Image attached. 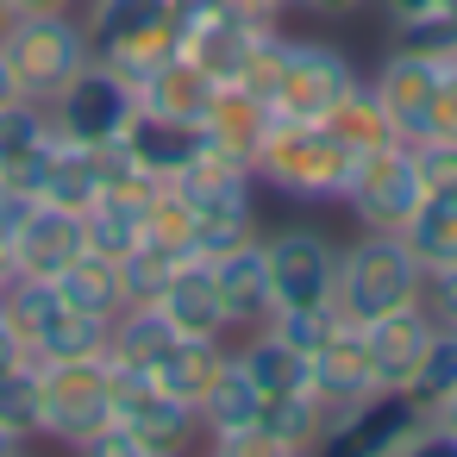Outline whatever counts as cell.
Segmentation results:
<instances>
[{
  "instance_id": "cell-21",
  "label": "cell",
  "mask_w": 457,
  "mask_h": 457,
  "mask_svg": "<svg viewBox=\"0 0 457 457\" xmlns=\"http://www.w3.org/2000/svg\"><path fill=\"white\" fill-rule=\"evenodd\" d=\"M126 145H132V157L157 176V182H176L182 170H195L201 157H207V132H201V120H170V113H132V126H126Z\"/></svg>"
},
{
  "instance_id": "cell-46",
  "label": "cell",
  "mask_w": 457,
  "mask_h": 457,
  "mask_svg": "<svg viewBox=\"0 0 457 457\" xmlns=\"http://www.w3.org/2000/svg\"><path fill=\"white\" fill-rule=\"evenodd\" d=\"M26 357V338L13 332V320H7V307H0V370H7V363H20Z\"/></svg>"
},
{
  "instance_id": "cell-5",
  "label": "cell",
  "mask_w": 457,
  "mask_h": 457,
  "mask_svg": "<svg viewBox=\"0 0 457 457\" xmlns=\"http://www.w3.org/2000/svg\"><path fill=\"white\" fill-rule=\"evenodd\" d=\"M101 426H113V363L107 357L38 363V438L88 445Z\"/></svg>"
},
{
  "instance_id": "cell-23",
  "label": "cell",
  "mask_w": 457,
  "mask_h": 457,
  "mask_svg": "<svg viewBox=\"0 0 457 457\" xmlns=\"http://www.w3.org/2000/svg\"><path fill=\"white\" fill-rule=\"evenodd\" d=\"M132 88H138V107H145V113H170V120H201L220 82H213V76H207V70H201L195 57H182V51H176V57H163V63H157L151 76H138Z\"/></svg>"
},
{
  "instance_id": "cell-10",
  "label": "cell",
  "mask_w": 457,
  "mask_h": 457,
  "mask_svg": "<svg viewBox=\"0 0 457 457\" xmlns=\"http://www.w3.org/2000/svg\"><path fill=\"white\" fill-rule=\"evenodd\" d=\"M270 282H276V313L282 307H326L332 276H338V245L320 226H282L263 238Z\"/></svg>"
},
{
  "instance_id": "cell-40",
  "label": "cell",
  "mask_w": 457,
  "mask_h": 457,
  "mask_svg": "<svg viewBox=\"0 0 457 457\" xmlns=\"http://www.w3.org/2000/svg\"><path fill=\"white\" fill-rule=\"evenodd\" d=\"M332 326H338V307H332V301H326V307H282V313L270 320V332H282V338H288L295 351H307V357L326 345Z\"/></svg>"
},
{
  "instance_id": "cell-52",
  "label": "cell",
  "mask_w": 457,
  "mask_h": 457,
  "mask_svg": "<svg viewBox=\"0 0 457 457\" xmlns=\"http://www.w3.org/2000/svg\"><path fill=\"white\" fill-rule=\"evenodd\" d=\"M7 451H20V438H13L7 426H0V457H7Z\"/></svg>"
},
{
  "instance_id": "cell-26",
  "label": "cell",
  "mask_w": 457,
  "mask_h": 457,
  "mask_svg": "<svg viewBox=\"0 0 457 457\" xmlns=\"http://www.w3.org/2000/svg\"><path fill=\"white\" fill-rule=\"evenodd\" d=\"M176 188H182L201 213H257V170L226 163V157H213V151H207L195 170H182Z\"/></svg>"
},
{
  "instance_id": "cell-20",
  "label": "cell",
  "mask_w": 457,
  "mask_h": 457,
  "mask_svg": "<svg viewBox=\"0 0 457 457\" xmlns=\"http://www.w3.org/2000/svg\"><path fill=\"white\" fill-rule=\"evenodd\" d=\"M270 101H257L251 88H238V82H226V88H213V101H207V113H201V132H207V151L213 157H226V163H257V145H263V132H270Z\"/></svg>"
},
{
  "instance_id": "cell-12",
  "label": "cell",
  "mask_w": 457,
  "mask_h": 457,
  "mask_svg": "<svg viewBox=\"0 0 457 457\" xmlns=\"http://www.w3.org/2000/svg\"><path fill=\"white\" fill-rule=\"evenodd\" d=\"M438 70H445V57H426V51H388L382 57V70H376V101H382V113H388V126H395V138L401 145H420V138H432V107H438Z\"/></svg>"
},
{
  "instance_id": "cell-18",
  "label": "cell",
  "mask_w": 457,
  "mask_h": 457,
  "mask_svg": "<svg viewBox=\"0 0 457 457\" xmlns=\"http://www.w3.org/2000/svg\"><path fill=\"white\" fill-rule=\"evenodd\" d=\"M213 276H220V301H226V326H232V338H238V332H257V326L276 320V282H270L263 232H257L251 245L226 251V257L213 263Z\"/></svg>"
},
{
  "instance_id": "cell-50",
  "label": "cell",
  "mask_w": 457,
  "mask_h": 457,
  "mask_svg": "<svg viewBox=\"0 0 457 457\" xmlns=\"http://www.w3.org/2000/svg\"><path fill=\"white\" fill-rule=\"evenodd\" d=\"M301 13H326V20H338V13H357L363 0H295Z\"/></svg>"
},
{
  "instance_id": "cell-33",
  "label": "cell",
  "mask_w": 457,
  "mask_h": 457,
  "mask_svg": "<svg viewBox=\"0 0 457 457\" xmlns=\"http://www.w3.org/2000/svg\"><path fill=\"white\" fill-rule=\"evenodd\" d=\"M82 232H88V251H101V257H126V251L145 238V201L101 195V201L82 213Z\"/></svg>"
},
{
  "instance_id": "cell-28",
  "label": "cell",
  "mask_w": 457,
  "mask_h": 457,
  "mask_svg": "<svg viewBox=\"0 0 457 457\" xmlns=\"http://www.w3.org/2000/svg\"><path fill=\"white\" fill-rule=\"evenodd\" d=\"M320 126H326V132H332V138H338L351 157H370V151H382V145H401L370 82H351V88L338 95V107H332Z\"/></svg>"
},
{
  "instance_id": "cell-11",
  "label": "cell",
  "mask_w": 457,
  "mask_h": 457,
  "mask_svg": "<svg viewBox=\"0 0 457 457\" xmlns=\"http://www.w3.org/2000/svg\"><path fill=\"white\" fill-rule=\"evenodd\" d=\"M351 82H357V70L345 63L338 45L288 38V63H282V82H276L270 113H282V120H326Z\"/></svg>"
},
{
  "instance_id": "cell-53",
  "label": "cell",
  "mask_w": 457,
  "mask_h": 457,
  "mask_svg": "<svg viewBox=\"0 0 457 457\" xmlns=\"http://www.w3.org/2000/svg\"><path fill=\"white\" fill-rule=\"evenodd\" d=\"M7 20H13V7H7V0H0V32H7Z\"/></svg>"
},
{
  "instance_id": "cell-16",
  "label": "cell",
  "mask_w": 457,
  "mask_h": 457,
  "mask_svg": "<svg viewBox=\"0 0 457 457\" xmlns=\"http://www.w3.org/2000/svg\"><path fill=\"white\" fill-rule=\"evenodd\" d=\"M151 307L170 320L176 338H232L226 301H220V276H213L207 257H176V270H170V282L157 288Z\"/></svg>"
},
{
  "instance_id": "cell-9",
  "label": "cell",
  "mask_w": 457,
  "mask_h": 457,
  "mask_svg": "<svg viewBox=\"0 0 457 457\" xmlns=\"http://www.w3.org/2000/svg\"><path fill=\"white\" fill-rule=\"evenodd\" d=\"M51 107V126L63 132V138H76V145H107V138H126V126H132V113H138V88L120 76V70H107V63H88L57 101H45Z\"/></svg>"
},
{
  "instance_id": "cell-42",
  "label": "cell",
  "mask_w": 457,
  "mask_h": 457,
  "mask_svg": "<svg viewBox=\"0 0 457 457\" xmlns=\"http://www.w3.org/2000/svg\"><path fill=\"white\" fill-rule=\"evenodd\" d=\"M420 301H426V313H432L445 332H457V263H438V270H426V288H420Z\"/></svg>"
},
{
  "instance_id": "cell-39",
  "label": "cell",
  "mask_w": 457,
  "mask_h": 457,
  "mask_svg": "<svg viewBox=\"0 0 457 457\" xmlns=\"http://www.w3.org/2000/svg\"><path fill=\"white\" fill-rule=\"evenodd\" d=\"M395 45L401 51H426V57H451L457 51V7H432L420 20H395Z\"/></svg>"
},
{
  "instance_id": "cell-2",
  "label": "cell",
  "mask_w": 457,
  "mask_h": 457,
  "mask_svg": "<svg viewBox=\"0 0 457 457\" xmlns=\"http://www.w3.org/2000/svg\"><path fill=\"white\" fill-rule=\"evenodd\" d=\"M251 170H257L263 188H276L288 201H338L345 182H351V170H357V157L320 120H282L276 113Z\"/></svg>"
},
{
  "instance_id": "cell-35",
  "label": "cell",
  "mask_w": 457,
  "mask_h": 457,
  "mask_svg": "<svg viewBox=\"0 0 457 457\" xmlns=\"http://www.w3.org/2000/svg\"><path fill=\"white\" fill-rule=\"evenodd\" d=\"M0 426H7L20 445L38 438V363L32 357L0 370Z\"/></svg>"
},
{
  "instance_id": "cell-36",
  "label": "cell",
  "mask_w": 457,
  "mask_h": 457,
  "mask_svg": "<svg viewBox=\"0 0 457 457\" xmlns=\"http://www.w3.org/2000/svg\"><path fill=\"white\" fill-rule=\"evenodd\" d=\"M451 388H457V332H438V338H432V351H426V363H420V376L407 382V401L432 413Z\"/></svg>"
},
{
  "instance_id": "cell-3",
  "label": "cell",
  "mask_w": 457,
  "mask_h": 457,
  "mask_svg": "<svg viewBox=\"0 0 457 457\" xmlns=\"http://www.w3.org/2000/svg\"><path fill=\"white\" fill-rule=\"evenodd\" d=\"M0 57H7L13 88L26 101H57L95 63V45L82 13H13L0 32Z\"/></svg>"
},
{
  "instance_id": "cell-15",
  "label": "cell",
  "mask_w": 457,
  "mask_h": 457,
  "mask_svg": "<svg viewBox=\"0 0 457 457\" xmlns=\"http://www.w3.org/2000/svg\"><path fill=\"white\" fill-rule=\"evenodd\" d=\"M270 26H276V20H251V13H232V7L195 13V20H182V57H195V63L226 88V82H238V76H245V63H251L257 38H263Z\"/></svg>"
},
{
  "instance_id": "cell-51",
  "label": "cell",
  "mask_w": 457,
  "mask_h": 457,
  "mask_svg": "<svg viewBox=\"0 0 457 457\" xmlns=\"http://www.w3.org/2000/svg\"><path fill=\"white\" fill-rule=\"evenodd\" d=\"M7 101H20V88H13V70H7V57H0V107Z\"/></svg>"
},
{
  "instance_id": "cell-43",
  "label": "cell",
  "mask_w": 457,
  "mask_h": 457,
  "mask_svg": "<svg viewBox=\"0 0 457 457\" xmlns=\"http://www.w3.org/2000/svg\"><path fill=\"white\" fill-rule=\"evenodd\" d=\"M432 138H457V51L438 70V107H432Z\"/></svg>"
},
{
  "instance_id": "cell-30",
  "label": "cell",
  "mask_w": 457,
  "mask_h": 457,
  "mask_svg": "<svg viewBox=\"0 0 457 457\" xmlns=\"http://www.w3.org/2000/svg\"><path fill=\"white\" fill-rule=\"evenodd\" d=\"M170 345H176V332H170V320H163L151 301H132V307L113 313V332H107V357H113V363L151 370Z\"/></svg>"
},
{
  "instance_id": "cell-31",
  "label": "cell",
  "mask_w": 457,
  "mask_h": 457,
  "mask_svg": "<svg viewBox=\"0 0 457 457\" xmlns=\"http://www.w3.org/2000/svg\"><path fill=\"white\" fill-rule=\"evenodd\" d=\"M57 295L82 313H101L113 320L126 307V282H120V257H101V251H82L63 276H57Z\"/></svg>"
},
{
  "instance_id": "cell-25",
  "label": "cell",
  "mask_w": 457,
  "mask_h": 457,
  "mask_svg": "<svg viewBox=\"0 0 457 457\" xmlns=\"http://www.w3.org/2000/svg\"><path fill=\"white\" fill-rule=\"evenodd\" d=\"M232 363V338H176L157 363H151V382L163 388V395H176V401H201L213 382H220V370Z\"/></svg>"
},
{
  "instance_id": "cell-29",
  "label": "cell",
  "mask_w": 457,
  "mask_h": 457,
  "mask_svg": "<svg viewBox=\"0 0 457 457\" xmlns=\"http://www.w3.org/2000/svg\"><path fill=\"white\" fill-rule=\"evenodd\" d=\"M401 238H407V251L426 270L457 263V188H426L420 207H413V220L401 226Z\"/></svg>"
},
{
  "instance_id": "cell-22",
  "label": "cell",
  "mask_w": 457,
  "mask_h": 457,
  "mask_svg": "<svg viewBox=\"0 0 457 457\" xmlns=\"http://www.w3.org/2000/svg\"><path fill=\"white\" fill-rule=\"evenodd\" d=\"M232 363L245 370V382H251L263 401H270V395H301V388H313V357L295 351V345H288L282 332H270V326L238 332Z\"/></svg>"
},
{
  "instance_id": "cell-1",
  "label": "cell",
  "mask_w": 457,
  "mask_h": 457,
  "mask_svg": "<svg viewBox=\"0 0 457 457\" xmlns=\"http://www.w3.org/2000/svg\"><path fill=\"white\" fill-rule=\"evenodd\" d=\"M426 288V263L407 251L401 232H363L357 245H338V276H332V307L351 326H370L395 307H413Z\"/></svg>"
},
{
  "instance_id": "cell-32",
  "label": "cell",
  "mask_w": 457,
  "mask_h": 457,
  "mask_svg": "<svg viewBox=\"0 0 457 457\" xmlns=\"http://www.w3.org/2000/svg\"><path fill=\"white\" fill-rule=\"evenodd\" d=\"M257 407H263V395L245 382V370H238V363H226V370H220V382L195 401V413H201V438L213 445V438L245 432V426L257 420Z\"/></svg>"
},
{
  "instance_id": "cell-45",
  "label": "cell",
  "mask_w": 457,
  "mask_h": 457,
  "mask_svg": "<svg viewBox=\"0 0 457 457\" xmlns=\"http://www.w3.org/2000/svg\"><path fill=\"white\" fill-rule=\"evenodd\" d=\"M226 7H232V13H251V20H282L295 0H226Z\"/></svg>"
},
{
  "instance_id": "cell-37",
  "label": "cell",
  "mask_w": 457,
  "mask_h": 457,
  "mask_svg": "<svg viewBox=\"0 0 457 457\" xmlns=\"http://www.w3.org/2000/svg\"><path fill=\"white\" fill-rule=\"evenodd\" d=\"M251 238H257V213H201V207H195V251H188V257L220 263L226 251H238V245H251Z\"/></svg>"
},
{
  "instance_id": "cell-49",
  "label": "cell",
  "mask_w": 457,
  "mask_h": 457,
  "mask_svg": "<svg viewBox=\"0 0 457 457\" xmlns=\"http://www.w3.org/2000/svg\"><path fill=\"white\" fill-rule=\"evenodd\" d=\"M26 201H32V195H13L7 182H0V245H7V232H13V220H20Z\"/></svg>"
},
{
  "instance_id": "cell-34",
  "label": "cell",
  "mask_w": 457,
  "mask_h": 457,
  "mask_svg": "<svg viewBox=\"0 0 457 457\" xmlns=\"http://www.w3.org/2000/svg\"><path fill=\"white\" fill-rule=\"evenodd\" d=\"M145 245H157L170 257H188L195 251V201L176 182H157V195L145 201Z\"/></svg>"
},
{
  "instance_id": "cell-27",
  "label": "cell",
  "mask_w": 457,
  "mask_h": 457,
  "mask_svg": "<svg viewBox=\"0 0 457 457\" xmlns=\"http://www.w3.org/2000/svg\"><path fill=\"white\" fill-rule=\"evenodd\" d=\"M32 201H51V207H70V213H88V207L101 201V176H95L88 145H76V138L57 132V138H51V163H45Z\"/></svg>"
},
{
  "instance_id": "cell-13",
  "label": "cell",
  "mask_w": 457,
  "mask_h": 457,
  "mask_svg": "<svg viewBox=\"0 0 457 457\" xmlns=\"http://www.w3.org/2000/svg\"><path fill=\"white\" fill-rule=\"evenodd\" d=\"M7 251H13V270H20V276H45V282H57V276L88 251L82 213L51 207V201H26L20 220H13V232H7Z\"/></svg>"
},
{
  "instance_id": "cell-4",
  "label": "cell",
  "mask_w": 457,
  "mask_h": 457,
  "mask_svg": "<svg viewBox=\"0 0 457 457\" xmlns=\"http://www.w3.org/2000/svg\"><path fill=\"white\" fill-rule=\"evenodd\" d=\"M95 63L120 70L126 82L151 76L163 57L182 51V13L176 0H88L82 7Z\"/></svg>"
},
{
  "instance_id": "cell-44",
  "label": "cell",
  "mask_w": 457,
  "mask_h": 457,
  "mask_svg": "<svg viewBox=\"0 0 457 457\" xmlns=\"http://www.w3.org/2000/svg\"><path fill=\"white\" fill-rule=\"evenodd\" d=\"M382 7H388V26H395V20H420L432 7H457V0H382Z\"/></svg>"
},
{
  "instance_id": "cell-41",
  "label": "cell",
  "mask_w": 457,
  "mask_h": 457,
  "mask_svg": "<svg viewBox=\"0 0 457 457\" xmlns=\"http://www.w3.org/2000/svg\"><path fill=\"white\" fill-rule=\"evenodd\" d=\"M413 163H420L426 188H457V138H420Z\"/></svg>"
},
{
  "instance_id": "cell-19",
  "label": "cell",
  "mask_w": 457,
  "mask_h": 457,
  "mask_svg": "<svg viewBox=\"0 0 457 457\" xmlns=\"http://www.w3.org/2000/svg\"><path fill=\"white\" fill-rule=\"evenodd\" d=\"M313 395L326 401V413H351L357 401L376 395V376H370V351H363V326L338 320L326 332V345L313 351Z\"/></svg>"
},
{
  "instance_id": "cell-17",
  "label": "cell",
  "mask_w": 457,
  "mask_h": 457,
  "mask_svg": "<svg viewBox=\"0 0 457 457\" xmlns=\"http://www.w3.org/2000/svg\"><path fill=\"white\" fill-rule=\"evenodd\" d=\"M51 138H57V126H51V107L45 101H7L0 107V182H7L13 195H32L38 188V176H45V163H51Z\"/></svg>"
},
{
  "instance_id": "cell-6",
  "label": "cell",
  "mask_w": 457,
  "mask_h": 457,
  "mask_svg": "<svg viewBox=\"0 0 457 457\" xmlns=\"http://www.w3.org/2000/svg\"><path fill=\"white\" fill-rule=\"evenodd\" d=\"M326 451H351V457H413V451H445V432L426 407H413L407 395H370L351 413H338L320 438Z\"/></svg>"
},
{
  "instance_id": "cell-7",
  "label": "cell",
  "mask_w": 457,
  "mask_h": 457,
  "mask_svg": "<svg viewBox=\"0 0 457 457\" xmlns=\"http://www.w3.org/2000/svg\"><path fill=\"white\" fill-rule=\"evenodd\" d=\"M113 426L126 432L132 457H170L201 438V413L188 401L163 395L151 382V370H126V363H113Z\"/></svg>"
},
{
  "instance_id": "cell-47",
  "label": "cell",
  "mask_w": 457,
  "mask_h": 457,
  "mask_svg": "<svg viewBox=\"0 0 457 457\" xmlns=\"http://www.w3.org/2000/svg\"><path fill=\"white\" fill-rule=\"evenodd\" d=\"M432 420H438V432H445V451H457V388L432 407Z\"/></svg>"
},
{
  "instance_id": "cell-24",
  "label": "cell",
  "mask_w": 457,
  "mask_h": 457,
  "mask_svg": "<svg viewBox=\"0 0 457 457\" xmlns=\"http://www.w3.org/2000/svg\"><path fill=\"white\" fill-rule=\"evenodd\" d=\"M107 332H113V320H101V313H82V307H70V301L57 295V307L45 313V326L26 338V357H32V363L107 357Z\"/></svg>"
},
{
  "instance_id": "cell-38",
  "label": "cell",
  "mask_w": 457,
  "mask_h": 457,
  "mask_svg": "<svg viewBox=\"0 0 457 457\" xmlns=\"http://www.w3.org/2000/svg\"><path fill=\"white\" fill-rule=\"evenodd\" d=\"M170 270H176V257L138 238V245H132V251L120 257V282H126V307H132V301H157V288L170 282Z\"/></svg>"
},
{
  "instance_id": "cell-14",
  "label": "cell",
  "mask_w": 457,
  "mask_h": 457,
  "mask_svg": "<svg viewBox=\"0 0 457 457\" xmlns=\"http://www.w3.org/2000/svg\"><path fill=\"white\" fill-rule=\"evenodd\" d=\"M438 332H445V326L426 313V301L370 320V326H363V351H370L376 388H382V395H407V382L420 376V363H426V351H432Z\"/></svg>"
},
{
  "instance_id": "cell-48",
  "label": "cell",
  "mask_w": 457,
  "mask_h": 457,
  "mask_svg": "<svg viewBox=\"0 0 457 457\" xmlns=\"http://www.w3.org/2000/svg\"><path fill=\"white\" fill-rule=\"evenodd\" d=\"M13 13H82L88 0H7Z\"/></svg>"
},
{
  "instance_id": "cell-8",
  "label": "cell",
  "mask_w": 457,
  "mask_h": 457,
  "mask_svg": "<svg viewBox=\"0 0 457 457\" xmlns=\"http://www.w3.org/2000/svg\"><path fill=\"white\" fill-rule=\"evenodd\" d=\"M426 182H420V163H413V145H382L370 157H357L338 207L363 226V232H401L420 207Z\"/></svg>"
}]
</instances>
